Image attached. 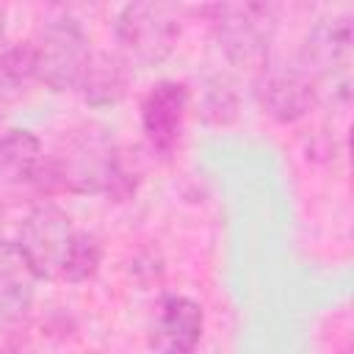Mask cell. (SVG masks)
<instances>
[{"mask_svg": "<svg viewBox=\"0 0 354 354\" xmlns=\"http://www.w3.org/2000/svg\"><path fill=\"white\" fill-rule=\"evenodd\" d=\"M136 183L138 169L119 149L111 130L97 122H83L66 130L47 155L41 194L66 191L122 202L136 191Z\"/></svg>", "mask_w": 354, "mask_h": 354, "instance_id": "6da1fadb", "label": "cell"}, {"mask_svg": "<svg viewBox=\"0 0 354 354\" xmlns=\"http://www.w3.org/2000/svg\"><path fill=\"white\" fill-rule=\"evenodd\" d=\"M230 64L260 72L271 61L277 8L266 3H216L202 8Z\"/></svg>", "mask_w": 354, "mask_h": 354, "instance_id": "7a4b0ae2", "label": "cell"}, {"mask_svg": "<svg viewBox=\"0 0 354 354\" xmlns=\"http://www.w3.org/2000/svg\"><path fill=\"white\" fill-rule=\"evenodd\" d=\"M183 33V8L174 3L136 0L119 8L113 19V39L119 44V55L130 64L155 66L163 64Z\"/></svg>", "mask_w": 354, "mask_h": 354, "instance_id": "3957f363", "label": "cell"}, {"mask_svg": "<svg viewBox=\"0 0 354 354\" xmlns=\"http://www.w3.org/2000/svg\"><path fill=\"white\" fill-rule=\"evenodd\" d=\"M30 47L36 61V83L55 94L77 91L91 61V44L80 22L69 17L47 19L30 39Z\"/></svg>", "mask_w": 354, "mask_h": 354, "instance_id": "277c9868", "label": "cell"}, {"mask_svg": "<svg viewBox=\"0 0 354 354\" xmlns=\"http://www.w3.org/2000/svg\"><path fill=\"white\" fill-rule=\"evenodd\" d=\"M75 235L77 230L69 213L61 205L41 199L25 213L14 243L36 279H61Z\"/></svg>", "mask_w": 354, "mask_h": 354, "instance_id": "5b68a950", "label": "cell"}, {"mask_svg": "<svg viewBox=\"0 0 354 354\" xmlns=\"http://www.w3.org/2000/svg\"><path fill=\"white\" fill-rule=\"evenodd\" d=\"M354 50V28L348 14H335L318 19L304 39L299 64L313 77L318 97L324 88L332 91V100H348V66Z\"/></svg>", "mask_w": 354, "mask_h": 354, "instance_id": "8992f818", "label": "cell"}, {"mask_svg": "<svg viewBox=\"0 0 354 354\" xmlns=\"http://www.w3.org/2000/svg\"><path fill=\"white\" fill-rule=\"evenodd\" d=\"M252 94L257 108L277 124L301 122L321 100L313 77L301 69L299 61L277 64L274 58L260 72H254Z\"/></svg>", "mask_w": 354, "mask_h": 354, "instance_id": "52a82bcc", "label": "cell"}, {"mask_svg": "<svg viewBox=\"0 0 354 354\" xmlns=\"http://www.w3.org/2000/svg\"><path fill=\"white\" fill-rule=\"evenodd\" d=\"M188 105H191V91L180 80L166 77L147 88L138 105V119H141L144 141L152 152L171 155L177 149L188 116Z\"/></svg>", "mask_w": 354, "mask_h": 354, "instance_id": "ba28073f", "label": "cell"}, {"mask_svg": "<svg viewBox=\"0 0 354 354\" xmlns=\"http://www.w3.org/2000/svg\"><path fill=\"white\" fill-rule=\"evenodd\" d=\"M205 335V310L191 296H163L149 318L147 343L152 354H194Z\"/></svg>", "mask_w": 354, "mask_h": 354, "instance_id": "9c48e42d", "label": "cell"}, {"mask_svg": "<svg viewBox=\"0 0 354 354\" xmlns=\"http://www.w3.org/2000/svg\"><path fill=\"white\" fill-rule=\"evenodd\" d=\"M44 149L36 133L25 127H8L0 136V185L6 188H36L44 183Z\"/></svg>", "mask_w": 354, "mask_h": 354, "instance_id": "30bf717a", "label": "cell"}, {"mask_svg": "<svg viewBox=\"0 0 354 354\" xmlns=\"http://www.w3.org/2000/svg\"><path fill=\"white\" fill-rule=\"evenodd\" d=\"M130 83H133L130 61L119 53L102 50V53H91V61L83 72L77 91L83 102L91 108H113L127 97Z\"/></svg>", "mask_w": 354, "mask_h": 354, "instance_id": "8fae6325", "label": "cell"}, {"mask_svg": "<svg viewBox=\"0 0 354 354\" xmlns=\"http://www.w3.org/2000/svg\"><path fill=\"white\" fill-rule=\"evenodd\" d=\"M36 277L14 241H0V324H19L33 304Z\"/></svg>", "mask_w": 354, "mask_h": 354, "instance_id": "7c38bea8", "label": "cell"}, {"mask_svg": "<svg viewBox=\"0 0 354 354\" xmlns=\"http://www.w3.org/2000/svg\"><path fill=\"white\" fill-rule=\"evenodd\" d=\"M36 83V61L30 41L6 44L0 50V105L22 100Z\"/></svg>", "mask_w": 354, "mask_h": 354, "instance_id": "4fadbf2b", "label": "cell"}, {"mask_svg": "<svg viewBox=\"0 0 354 354\" xmlns=\"http://www.w3.org/2000/svg\"><path fill=\"white\" fill-rule=\"evenodd\" d=\"M238 108H241V97L227 75H213L205 80L196 100V113L202 116L205 124H216V127L232 124L238 119Z\"/></svg>", "mask_w": 354, "mask_h": 354, "instance_id": "5bb4252c", "label": "cell"}, {"mask_svg": "<svg viewBox=\"0 0 354 354\" xmlns=\"http://www.w3.org/2000/svg\"><path fill=\"white\" fill-rule=\"evenodd\" d=\"M100 266H102V243H100V238L91 235V232H77L61 279H66L72 285L88 282V279L97 277Z\"/></svg>", "mask_w": 354, "mask_h": 354, "instance_id": "9a60e30c", "label": "cell"}, {"mask_svg": "<svg viewBox=\"0 0 354 354\" xmlns=\"http://www.w3.org/2000/svg\"><path fill=\"white\" fill-rule=\"evenodd\" d=\"M6 36H8V11H6V6L0 3V50L6 47Z\"/></svg>", "mask_w": 354, "mask_h": 354, "instance_id": "2e32d148", "label": "cell"}, {"mask_svg": "<svg viewBox=\"0 0 354 354\" xmlns=\"http://www.w3.org/2000/svg\"><path fill=\"white\" fill-rule=\"evenodd\" d=\"M3 218H6V207H3V202H0V232H3Z\"/></svg>", "mask_w": 354, "mask_h": 354, "instance_id": "e0dca14e", "label": "cell"}, {"mask_svg": "<svg viewBox=\"0 0 354 354\" xmlns=\"http://www.w3.org/2000/svg\"><path fill=\"white\" fill-rule=\"evenodd\" d=\"M3 130H6V127H3V105H0V136H3Z\"/></svg>", "mask_w": 354, "mask_h": 354, "instance_id": "ac0fdd59", "label": "cell"}]
</instances>
